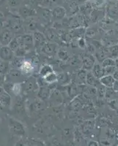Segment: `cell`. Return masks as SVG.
<instances>
[{
	"label": "cell",
	"instance_id": "6da1fadb",
	"mask_svg": "<svg viewBox=\"0 0 118 146\" xmlns=\"http://www.w3.org/2000/svg\"><path fill=\"white\" fill-rule=\"evenodd\" d=\"M9 114H13L14 115L18 116V118L24 116L27 114V102L25 99L23 98V96L15 97L13 103L12 102L11 109Z\"/></svg>",
	"mask_w": 118,
	"mask_h": 146
},
{
	"label": "cell",
	"instance_id": "7a4b0ae2",
	"mask_svg": "<svg viewBox=\"0 0 118 146\" xmlns=\"http://www.w3.org/2000/svg\"><path fill=\"white\" fill-rule=\"evenodd\" d=\"M25 77L19 69L10 68L9 72L5 76V81L13 83H23L27 79Z\"/></svg>",
	"mask_w": 118,
	"mask_h": 146
},
{
	"label": "cell",
	"instance_id": "3957f363",
	"mask_svg": "<svg viewBox=\"0 0 118 146\" xmlns=\"http://www.w3.org/2000/svg\"><path fill=\"white\" fill-rule=\"evenodd\" d=\"M39 86L35 78L30 76L23 82V94H28L38 91Z\"/></svg>",
	"mask_w": 118,
	"mask_h": 146
},
{
	"label": "cell",
	"instance_id": "277c9868",
	"mask_svg": "<svg viewBox=\"0 0 118 146\" xmlns=\"http://www.w3.org/2000/svg\"><path fill=\"white\" fill-rule=\"evenodd\" d=\"M39 24V19L37 16H32L24 19L23 22V29L25 33H30V32L38 31Z\"/></svg>",
	"mask_w": 118,
	"mask_h": 146
},
{
	"label": "cell",
	"instance_id": "5b68a950",
	"mask_svg": "<svg viewBox=\"0 0 118 146\" xmlns=\"http://www.w3.org/2000/svg\"><path fill=\"white\" fill-rule=\"evenodd\" d=\"M12 106V96L7 93L4 92L2 96L0 97V108L2 110V113L9 114Z\"/></svg>",
	"mask_w": 118,
	"mask_h": 146
},
{
	"label": "cell",
	"instance_id": "8992f818",
	"mask_svg": "<svg viewBox=\"0 0 118 146\" xmlns=\"http://www.w3.org/2000/svg\"><path fill=\"white\" fill-rule=\"evenodd\" d=\"M8 126L10 131L15 135H23L25 132L23 125L13 117L8 116Z\"/></svg>",
	"mask_w": 118,
	"mask_h": 146
},
{
	"label": "cell",
	"instance_id": "52a82bcc",
	"mask_svg": "<svg viewBox=\"0 0 118 146\" xmlns=\"http://www.w3.org/2000/svg\"><path fill=\"white\" fill-rule=\"evenodd\" d=\"M15 35L7 28H3L0 32V43L2 46H8Z\"/></svg>",
	"mask_w": 118,
	"mask_h": 146
},
{
	"label": "cell",
	"instance_id": "ba28073f",
	"mask_svg": "<svg viewBox=\"0 0 118 146\" xmlns=\"http://www.w3.org/2000/svg\"><path fill=\"white\" fill-rule=\"evenodd\" d=\"M27 112L30 113H37L42 111L45 108V103L43 100H35L34 101L31 102L28 105H27Z\"/></svg>",
	"mask_w": 118,
	"mask_h": 146
},
{
	"label": "cell",
	"instance_id": "9c48e42d",
	"mask_svg": "<svg viewBox=\"0 0 118 146\" xmlns=\"http://www.w3.org/2000/svg\"><path fill=\"white\" fill-rule=\"evenodd\" d=\"M32 35H33L35 48L37 50H40L43 45L47 42V39L45 35L38 30V31L34 32Z\"/></svg>",
	"mask_w": 118,
	"mask_h": 146
},
{
	"label": "cell",
	"instance_id": "30bf717a",
	"mask_svg": "<svg viewBox=\"0 0 118 146\" xmlns=\"http://www.w3.org/2000/svg\"><path fill=\"white\" fill-rule=\"evenodd\" d=\"M36 16H38L39 21L48 22L52 18V11L46 7H38L36 10Z\"/></svg>",
	"mask_w": 118,
	"mask_h": 146
},
{
	"label": "cell",
	"instance_id": "8fae6325",
	"mask_svg": "<svg viewBox=\"0 0 118 146\" xmlns=\"http://www.w3.org/2000/svg\"><path fill=\"white\" fill-rule=\"evenodd\" d=\"M15 56V53L9 46H2L0 48V58L2 61L10 62Z\"/></svg>",
	"mask_w": 118,
	"mask_h": 146
},
{
	"label": "cell",
	"instance_id": "7c38bea8",
	"mask_svg": "<svg viewBox=\"0 0 118 146\" xmlns=\"http://www.w3.org/2000/svg\"><path fill=\"white\" fill-rule=\"evenodd\" d=\"M35 68V66H34V64H32V61H31L30 58H29V59H26L25 58L24 62L22 64L19 70H21V72L22 74H23L24 76L30 77V75L34 72Z\"/></svg>",
	"mask_w": 118,
	"mask_h": 146
},
{
	"label": "cell",
	"instance_id": "4fadbf2b",
	"mask_svg": "<svg viewBox=\"0 0 118 146\" xmlns=\"http://www.w3.org/2000/svg\"><path fill=\"white\" fill-rule=\"evenodd\" d=\"M18 13L22 18L27 19L30 17L36 16V10L29 7L27 5H23L19 8Z\"/></svg>",
	"mask_w": 118,
	"mask_h": 146
},
{
	"label": "cell",
	"instance_id": "5bb4252c",
	"mask_svg": "<svg viewBox=\"0 0 118 146\" xmlns=\"http://www.w3.org/2000/svg\"><path fill=\"white\" fill-rule=\"evenodd\" d=\"M95 64V59L93 56H86L84 57L82 60V66L85 70H93V66Z\"/></svg>",
	"mask_w": 118,
	"mask_h": 146
},
{
	"label": "cell",
	"instance_id": "9a60e30c",
	"mask_svg": "<svg viewBox=\"0 0 118 146\" xmlns=\"http://www.w3.org/2000/svg\"><path fill=\"white\" fill-rule=\"evenodd\" d=\"M99 81H100L101 84L106 88H112L115 82V79L114 78L113 75H107L102 77L99 80Z\"/></svg>",
	"mask_w": 118,
	"mask_h": 146
},
{
	"label": "cell",
	"instance_id": "2e32d148",
	"mask_svg": "<svg viewBox=\"0 0 118 146\" xmlns=\"http://www.w3.org/2000/svg\"><path fill=\"white\" fill-rule=\"evenodd\" d=\"M10 94L15 97L23 96V83H13Z\"/></svg>",
	"mask_w": 118,
	"mask_h": 146
},
{
	"label": "cell",
	"instance_id": "e0dca14e",
	"mask_svg": "<svg viewBox=\"0 0 118 146\" xmlns=\"http://www.w3.org/2000/svg\"><path fill=\"white\" fill-rule=\"evenodd\" d=\"M65 16V10L62 7H55L52 10V19L55 21L61 20Z\"/></svg>",
	"mask_w": 118,
	"mask_h": 146
},
{
	"label": "cell",
	"instance_id": "ac0fdd59",
	"mask_svg": "<svg viewBox=\"0 0 118 146\" xmlns=\"http://www.w3.org/2000/svg\"><path fill=\"white\" fill-rule=\"evenodd\" d=\"M92 73L98 80H100L102 77L105 75L103 67L101 66V64H95L94 65L93 70H92Z\"/></svg>",
	"mask_w": 118,
	"mask_h": 146
},
{
	"label": "cell",
	"instance_id": "d6986e66",
	"mask_svg": "<svg viewBox=\"0 0 118 146\" xmlns=\"http://www.w3.org/2000/svg\"><path fill=\"white\" fill-rule=\"evenodd\" d=\"M10 68H11V66H10V62L2 61L0 62V76L5 78V76L9 72Z\"/></svg>",
	"mask_w": 118,
	"mask_h": 146
},
{
	"label": "cell",
	"instance_id": "ffe728a7",
	"mask_svg": "<svg viewBox=\"0 0 118 146\" xmlns=\"http://www.w3.org/2000/svg\"><path fill=\"white\" fill-rule=\"evenodd\" d=\"M53 72L54 69L51 65L43 64L40 68V70H39V75L41 78H45L48 74Z\"/></svg>",
	"mask_w": 118,
	"mask_h": 146
},
{
	"label": "cell",
	"instance_id": "44dd1931",
	"mask_svg": "<svg viewBox=\"0 0 118 146\" xmlns=\"http://www.w3.org/2000/svg\"><path fill=\"white\" fill-rule=\"evenodd\" d=\"M25 60L24 57H19V56H14V58H13L10 63V66L11 68H15V69H20V67L21 66L22 64L23 63Z\"/></svg>",
	"mask_w": 118,
	"mask_h": 146
},
{
	"label": "cell",
	"instance_id": "7402d4cb",
	"mask_svg": "<svg viewBox=\"0 0 118 146\" xmlns=\"http://www.w3.org/2000/svg\"><path fill=\"white\" fill-rule=\"evenodd\" d=\"M54 49L55 48L53 44L46 42L43 45V46L42 47L40 51L43 52V53H45V54L46 55H51L54 52Z\"/></svg>",
	"mask_w": 118,
	"mask_h": 146
},
{
	"label": "cell",
	"instance_id": "603a6c76",
	"mask_svg": "<svg viewBox=\"0 0 118 146\" xmlns=\"http://www.w3.org/2000/svg\"><path fill=\"white\" fill-rule=\"evenodd\" d=\"M6 2L9 8L12 10H18V11L19 8L21 7V0H6Z\"/></svg>",
	"mask_w": 118,
	"mask_h": 146
},
{
	"label": "cell",
	"instance_id": "cb8c5ba5",
	"mask_svg": "<svg viewBox=\"0 0 118 146\" xmlns=\"http://www.w3.org/2000/svg\"><path fill=\"white\" fill-rule=\"evenodd\" d=\"M98 79H97L92 72H88L86 75V83L90 86H95L97 85H98Z\"/></svg>",
	"mask_w": 118,
	"mask_h": 146
},
{
	"label": "cell",
	"instance_id": "d4e9b609",
	"mask_svg": "<svg viewBox=\"0 0 118 146\" xmlns=\"http://www.w3.org/2000/svg\"><path fill=\"white\" fill-rule=\"evenodd\" d=\"M43 78L47 84H52V83L57 81V80H58V75H57V74H56L54 72H53L48 74V75H47V76H46L45 78Z\"/></svg>",
	"mask_w": 118,
	"mask_h": 146
},
{
	"label": "cell",
	"instance_id": "484cf974",
	"mask_svg": "<svg viewBox=\"0 0 118 146\" xmlns=\"http://www.w3.org/2000/svg\"><path fill=\"white\" fill-rule=\"evenodd\" d=\"M38 96L39 99H40V100H46V99L48 98V96H49V90H48V88H46V86L40 87V89L38 90Z\"/></svg>",
	"mask_w": 118,
	"mask_h": 146
},
{
	"label": "cell",
	"instance_id": "4316f807",
	"mask_svg": "<svg viewBox=\"0 0 118 146\" xmlns=\"http://www.w3.org/2000/svg\"><path fill=\"white\" fill-rule=\"evenodd\" d=\"M8 46L10 47V49H11V50H13L14 53H15V52L18 50V49L19 48V46H20V44H19V42H18V39H17L16 36H15V37L13 38V40L10 42V43L9 44Z\"/></svg>",
	"mask_w": 118,
	"mask_h": 146
},
{
	"label": "cell",
	"instance_id": "83f0119b",
	"mask_svg": "<svg viewBox=\"0 0 118 146\" xmlns=\"http://www.w3.org/2000/svg\"><path fill=\"white\" fill-rule=\"evenodd\" d=\"M101 66L103 67H107V66H115V59L112 58H107L103 60L101 62Z\"/></svg>",
	"mask_w": 118,
	"mask_h": 146
},
{
	"label": "cell",
	"instance_id": "f1b7e54d",
	"mask_svg": "<svg viewBox=\"0 0 118 146\" xmlns=\"http://www.w3.org/2000/svg\"><path fill=\"white\" fill-rule=\"evenodd\" d=\"M108 51L109 53L111 56V58L115 59V57H118V45H114L112 47H110Z\"/></svg>",
	"mask_w": 118,
	"mask_h": 146
},
{
	"label": "cell",
	"instance_id": "f546056e",
	"mask_svg": "<svg viewBox=\"0 0 118 146\" xmlns=\"http://www.w3.org/2000/svg\"><path fill=\"white\" fill-rule=\"evenodd\" d=\"M103 70H104V74L105 75H113L115 72L117 70L115 66H107V67H103Z\"/></svg>",
	"mask_w": 118,
	"mask_h": 146
},
{
	"label": "cell",
	"instance_id": "4dcf8cb0",
	"mask_svg": "<svg viewBox=\"0 0 118 146\" xmlns=\"http://www.w3.org/2000/svg\"><path fill=\"white\" fill-rule=\"evenodd\" d=\"M58 56L59 58L61 60H62V61H65V60L68 59V53H67L66 51H64V50H60V51H59Z\"/></svg>",
	"mask_w": 118,
	"mask_h": 146
},
{
	"label": "cell",
	"instance_id": "1f68e13d",
	"mask_svg": "<svg viewBox=\"0 0 118 146\" xmlns=\"http://www.w3.org/2000/svg\"><path fill=\"white\" fill-rule=\"evenodd\" d=\"M78 46H79L81 48H82V49L86 48V42H85L84 38H83V37L80 38L78 41Z\"/></svg>",
	"mask_w": 118,
	"mask_h": 146
},
{
	"label": "cell",
	"instance_id": "d6a6232c",
	"mask_svg": "<svg viewBox=\"0 0 118 146\" xmlns=\"http://www.w3.org/2000/svg\"><path fill=\"white\" fill-rule=\"evenodd\" d=\"M112 89L115 93H118V80H115L113 86H112Z\"/></svg>",
	"mask_w": 118,
	"mask_h": 146
},
{
	"label": "cell",
	"instance_id": "836d02e7",
	"mask_svg": "<svg viewBox=\"0 0 118 146\" xmlns=\"http://www.w3.org/2000/svg\"><path fill=\"white\" fill-rule=\"evenodd\" d=\"M112 75H113V77H114V78L115 79V80H118V69L115 72V73H114Z\"/></svg>",
	"mask_w": 118,
	"mask_h": 146
},
{
	"label": "cell",
	"instance_id": "e575fe53",
	"mask_svg": "<svg viewBox=\"0 0 118 146\" xmlns=\"http://www.w3.org/2000/svg\"><path fill=\"white\" fill-rule=\"evenodd\" d=\"M5 81V78H3V77L0 76V86H2Z\"/></svg>",
	"mask_w": 118,
	"mask_h": 146
},
{
	"label": "cell",
	"instance_id": "d590c367",
	"mask_svg": "<svg viewBox=\"0 0 118 146\" xmlns=\"http://www.w3.org/2000/svg\"><path fill=\"white\" fill-rule=\"evenodd\" d=\"M5 89H4V88L2 86H0V97L2 96V94H4V92H5Z\"/></svg>",
	"mask_w": 118,
	"mask_h": 146
},
{
	"label": "cell",
	"instance_id": "8d00e7d4",
	"mask_svg": "<svg viewBox=\"0 0 118 146\" xmlns=\"http://www.w3.org/2000/svg\"><path fill=\"white\" fill-rule=\"evenodd\" d=\"M2 29H3V25H2V23L0 22V32L2 31Z\"/></svg>",
	"mask_w": 118,
	"mask_h": 146
},
{
	"label": "cell",
	"instance_id": "74e56055",
	"mask_svg": "<svg viewBox=\"0 0 118 146\" xmlns=\"http://www.w3.org/2000/svg\"><path fill=\"white\" fill-rule=\"evenodd\" d=\"M1 113H2V110H1V108H0V114H1Z\"/></svg>",
	"mask_w": 118,
	"mask_h": 146
},
{
	"label": "cell",
	"instance_id": "f35d334b",
	"mask_svg": "<svg viewBox=\"0 0 118 146\" xmlns=\"http://www.w3.org/2000/svg\"><path fill=\"white\" fill-rule=\"evenodd\" d=\"M2 48V45H1V43H0V48Z\"/></svg>",
	"mask_w": 118,
	"mask_h": 146
},
{
	"label": "cell",
	"instance_id": "ab89813d",
	"mask_svg": "<svg viewBox=\"0 0 118 146\" xmlns=\"http://www.w3.org/2000/svg\"><path fill=\"white\" fill-rule=\"evenodd\" d=\"M2 62V59H1V58H0V62Z\"/></svg>",
	"mask_w": 118,
	"mask_h": 146
},
{
	"label": "cell",
	"instance_id": "60d3db41",
	"mask_svg": "<svg viewBox=\"0 0 118 146\" xmlns=\"http://www.w3.org/2000/svg\"><path fill=\"white\" fill-rule=\"evenodd\" d=\"M117 58H118V57H117Z\"/></svg>",
	"mask_w": 118,
	"mask_h": 146
}]
</instances>
